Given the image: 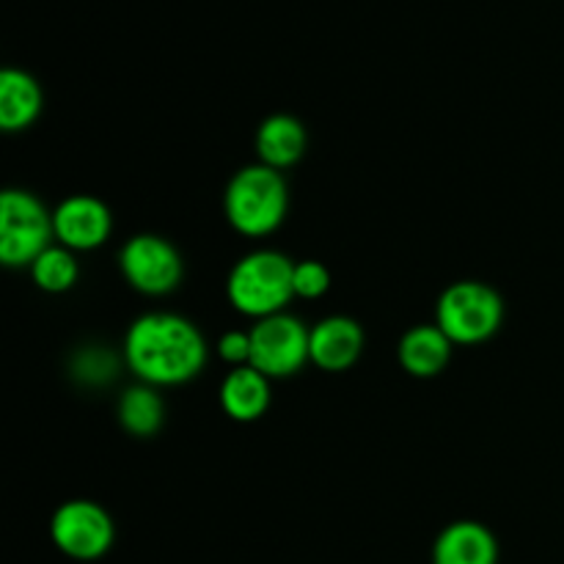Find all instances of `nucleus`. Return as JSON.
<instances>
[{
	"label": "nucleus",
	"instance_id": "nucleus-12",
	"mask_svg": "<svg viewBox=\"0 0 564 564\" xmlns=\"http://www.w3.org/2000/svg\"><path fill=\"white\" fill-rule=\"evenodd\" d=\"M308 135L301 119L290 113H273L259 124L257 130V154L259 163L268 169L286 171L301 163L306 154Z\"/></svg>",
	"mask_w": 564,
	"mask_h": 564
},
{
	"label": "nucleus",
	"instance_id": "nucleus-19",
	"mask_svg": "<svg viewBox=\"0 0 564 564\" xmlns=\"http://www.w3.org/2000/svg\"><path fill=\"white\" fill-rule=\"evenodd\" d=\"M218 352L231 369L251 364V330H226L218 339Z\"/></svg>",
	"mask_w": 564,
	"mask_h": 564
},
{
	"label": "nucleus",
	"instance_id": "nucleus-4",
	"mask_svg": "<svg viewBox=\"0 0 564 564\" xmlns=\"http://www.w3.org/2000/svg\"><path fill=\"white\" fill-rule=\"evenodd\" d=\"M505 301L499 292L482 281H457L449 284L435 306V325L455 345H479L501 328Z\"/></svg>",
	"mask_w": 564,
	"mask_h": 564
},
{
	"label": "nucleus",
	"instance_id": "nucleus-6",
	"mask_svg": "<svg viewBox=\"0 0 564 564\" xmlns=\"http://www.w3.org/2000/svg\"><path fill=\"white\" fill-rule=\"evenodd\" d=\"M50 538L64 556L75 562H97L113 549L116 527L102 505L88 499L64 501L53 512Z\"/></svg>",
	"mask_w": 564,
	"mask_h": 564
},
{
	"label": "nucleus",
	"instance_id": "nucleus-7",
	"mask_svg": "<svg viewBox=\"0 0 564 564\" xmlns=\"http://www.w3.org/2000/svg\"><path fill=\"white\" fill-rule=\"evenodd\" d=\"M308 330L292 314L281 312L257 319L251 328V367L264 378H290L301 372L308 358Z\"/></svg>",
	"mask_w": 564,
	"mask_h": 564
},
{
	"label": "nucleus",
	"instance_id": "nucleus-8",
	"mask_svg": "<svg viewBox=\"0 0 564 564\" xmlns=\"http://www.w3.org/2000/svg\"><path fill=\"white\" fill-rule=\"evenodd\" d=\"M119 268L127 284L143 295H169L180 286L185 264L174 242L160 235H135L119 253Z\"/></svg>",
	"mask_w": 564,
	"mask_h": 564
},
{
	"label": "nucleus",
	"instance_id": "nucleus-18",
	"mask_svg": "<svg viewBox=\"0 0 564 564\" xmlns=\"http://www.w3.org/2000/svg\"><path fill=\"white\" fill-rule=\"evenodd\" d=\"M292 286H295V297L317 301L330 290V270L323 262L303 259V262H295V270H292Z\"/></svg>",
	"mask_w": 564,
	"mask_h": 564
},
{
	"label": "nucleus",
	"instance_id": "nucleus-5",
	"mask_svg": "<svg viewBox=\"0 0 564 564\" xmlns=\"http://www.w3.org/2000/svg\"><path fill=\"white\" fill-rule=\"evenodd\" d=\"M55 240L53 213L33 193L9 187L0 196V262L31 268L33 259Z\"/></svg>",
	"mask_w": 564,
	"mask_h": 564
},
{
	"label": "nucleus",
	"instance_id": "nucleus-10",
	"mask_svg": "<svg viewBox=\"0 0 564 564\" xmlns=\"http://www.w3.org/2000/svg\"><path fill=\"white\" fill-rule=\"evenodd\" d=\"M364 328L352 317H325L308 330V358L325 372H345L361 358Z\"/></svg>",
	"mask_w": 564,
	"mask_h": 564
},
{
	"label": "nucleus",
	"instance_id": "nucleus-1",
	"mask_svg": "<svg viewBox=\"0 0 564 564\" xmlns=\"http://www.w3.org/2000/svg\"><path fill=\"white\" fill-rule=\"evenodd\" d=\"M207 341L187 317L171 312L141 314L127 328L124 361L141 383L163 389L196 378L207 364Z\"/></svg>",
	"mask_w": 564,
	"mask_h": 564
},
{
	"label": "nucleus",
	"instance_id": "nucleus-13",
	"mask_svg": "<svg viewBox=\"0 0 564 564\" xmlns=\"http://www.w3.org/2000/svg\"><path fill=\"white\" fill-rule=\"evenodd\" d=\"M455 341L438 328V325H413L402 334L397 356H400L402 369L413 378H435L446 369L452 358Z\"/></svg>",
	"mask_w": 564,
	"mask_h": 564
},
{
	"label": "nucleus",
	"instance_id": "nucleus-16",
	"mask_svg": "<svg viewBox=\"0 0 564 564\" xmlns=\"http://www.w3.org/2000/svg\"><path fill=\"white\" fill-rule=\"evenodd\" d=\"M165 419L163 397L149 383L130 386L119 400V422L135 438H152L160 433Z\"/></svg>",
	"mask_w": 564,
	"mask_h": 564
},
{
	"label": "nucleus",
	"instance_id": "nucleus-15",
	"mask_svg": "<svg viewBox=\"0 0 564 564\" xmlns=\"http://www.w3.org/2000/svg\"><path fill=\"white\" fill-rule=\"evenodd\" d=\"M42 86L28 72L14 66L0 72V127L6 132L28 130L42 113Z\"/></svg>",
	"mask_w": 564,
	"mask_h": 564
},
{
	"label": "nucleus",
	"instance_id": "nucleus-17",
	"mask_svg": "<svg viewBox=\"0 0 564 564\" xmlns=\"http://www.w3.org/2000/svg\"><path fill=\"white\" fill-rule=\"evenodd\" d=\"M77 275H80V268H77L75 251H69L64 246H50L31 264L33 284L39 290L50 292V295L72 290L77 284Z\"/></svg>",
	"mask_w": 564,
	"mask_h": 564
},
{
	"label": "nucleus",
	"instance_id": "nucleus-14",
	"mask_svg": "<svg viewBox=\"0 0 564 564\" xmlns=\"http://www.w3.org/2000/svg\"><path fill=\"white\" fill-rule=\"evenodd\" d=\"M220 408L235 422H257L270 408V378L251 364L235 367L220 383Z\"/></svg>",
	"mask_w": 564,
	"mask_h": 564
},
{
	"label": "nucleus",
	"instance_id": "nucleus-9",
	"mask_svg": "<svg viewBox=\"0 0 564 564\" xmlns=\"http://www.w3.org/2000/svg\"><path fill=\"white\" fill-rule=\"evenodd\" d=\"M55 240L69 251H94L113 231V215L97 196H69L53 213Z\"/></svg>",
	"mask_w": 564,
	"mask_h": 564
},
{
	"label": "nucleus",
	"instance_id": "nucleus-2",
	"mask_svg": "<svg viewBox=\"0 0 564 564\" xmlns=\"http://www.w3.org/2000/svg\"><path fill=\"white\" fill-rule=\"evenodd\" d=\"M290 209V187L281 171L262 163L246 165L229 180L224 213L231 229L246 237H268L284 224Z\"/></svg>",
	"mask_w": 564,
	"mask_h": 564
},
{
	"label": "nucleus",
	"instance_id": "nucleus-11",
	"mask_svg": "<svg viewBox=\"0 0 564 564\" xmlns=\"http://www.w3.org/2000/svg\"><path fill=\"white\" fill-rule=\"evenodd\" d=\"M499 543L485 523L455 521L435 538L433 564H496Z\"/></svg>",
	"mask_w": 564,
	"mask_h": 564
},
{
	"label": "nucleus",
	"instance_id": "nucleus-3",
	"mask_svg": "<svg viewBox=\"0 0 564 564\" xmlns=\"http://www.w3.org/2000/svg\"><path fill=\"white\" fill-rule=\"evenodd\" d=\"M292 270H295V262L270 248L246 253L231 268L229 281H226V297L246 317H273V314L284 312L286 303L295 297Z\"/></svg>",
	"mask_w": 564,
	"mask_h": 564
}]
</instances>
